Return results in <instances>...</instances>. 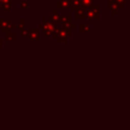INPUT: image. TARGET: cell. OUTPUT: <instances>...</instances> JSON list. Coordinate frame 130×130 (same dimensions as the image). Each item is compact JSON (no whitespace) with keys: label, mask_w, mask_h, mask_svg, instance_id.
<instances>
[{"label":"cell","mask_w":130,"mask_h":130,"mask_svg":"<svg viewBox=\"0 0 130 130\" xmlns=\"http://www.w3.org/2000/svg\"><path fill=\"white\" fill-rule=\"evenodd\" d=\"M1 42H2V41H1V39H0V47H1Z\"/></svg>","instance_id":"d6986e66"},{"label":"cell","mask_w":130,"mask_h":130,"mask_svg":"<svg viewBox=\"0 0 130 130\" xmlns=\"http://www.w3.org/2000/svg\"><path fill=\"white\" fill-rule=\"evenodd\" d=\"M29 6V2L28 1H22L20 3V9H27Z\"/></svg>","instance_id":"7c38bea8"},{"label":"cell","mask_w":130,"mask_h":130,"mask_svg":"<svg viewBox=\"0 0 130 130\" xmlns=\"http://www.w3.org/2000/svg\"><path fill=\"white\" fill-rule=\"evenodd\" d=\"M118 4H120V5H123L124 3H126V0H115Z\"/></svg>","instance_id":"ac0fdd59"},{"label":"cell","mask_w":130,"mask_h":130,"mask_svg":"<svg viewBox=\"0 0 130 130\" xmlns=\"http://www.w3.org/2000/svg\"><path fill=\"white\" fill-rule=\"evenodd\" d=\"M7 35H6V40H7V42H12V43H14L15 42V34L14 32H11L10 30L8 31V32H6Z\"/></svg>","instance_id":"30bf717a"},{"label":"cell","mask_w":130,"mask_h":130,"mask_svg":"<svg viewBox=\"0 0 130 130\" xmlns=\"http://www.w3.org/2000/svg\"><path fill=\"white\" fill-rule=\"evenodd\" d=\"M86 17H87V18H89V19L99 18V13H96V12H94V11H92V10L88 9V10L86 11Z\"/></svg>","instance_id":"ba28073f"},{"label":"cell","mask_w":130,"mask_h":130,"mask_svg":"<svg viewBox=\"0 0 130 130\" xmlns=\"http://www.w3.org/2000/svg\"><path fill=\"white\" fill-rule=\"evenodd\" d=\"M57 7L58 9H69L70 8V2L69 0H60L57 3Z\"/></svg>","instance_id":"277c9868"},{"label":"cell","mask_w":130,"mask_h":130,"mask_svg":"<svg viewBox=\"0 0 130 130\" xmlns=\"http://www.w3.org/2000/svg\"><path fill=\"white\" fill-rule=\"evenodd\" d=\"M57 40L58 42H66V38H63V37H58Z\"/></svg>","instance_id":"e0dca14e"},{"label":"cell","mask_w":130,"mask_h":130,"mask_svg":"<svg viewBox=\"0 0 130 130\" xmlns=\"http://www.w3.org/2000/svg\"><path fill=\"white\" fill-rule=\"evenodd\" d=\"M70 20H71V15L70 14H64L61 17V21L64 23V25L69 24L70 23Z\"/></svg>","instance_id":"9c48e42d"},{"label":"cell","mask_w":130,"mask_h":130,"mask_svg":"<svg viewBox=\"0 0 130 130\" xmlns=\"http://www.w3.org/2000/svg\"><path fill=\"white\" fill-rule=\"evenodd\" d=\"M75 17L77 18V19H83V18H85L86 17V12H85V9L83 8V7H78V8H76V12H75Z\"/></svg>","instance_id":"3957f363"},{"label":"cell","mask_w":130,"mask_h":130,"mask_svg":"<svg viewBox=\"0 0 130 130\" xmlns=\"http://www.w3.org/2000/svg\"><path fill=\"white\" fill-rule=\"evenodd\" d=\"M21 36H22V37H28V29H27V30H22Z\"/></svg>","instance_id":"2e32d148"},{"label":"cell","mask_w":130,"mask_h":130,"mask_svg":"<svg viewBox=\"0 0 130 130\" xmlns=\"http://www.w3.org/2000/svg\"><path fill=\"white\" fill-rule=\"evenodd\" d=\"M38 35H39V29H37V28H29L28 29V37L27 38H29V40L32 41V42L39 41Z\"/></svg>","instance_id":"6da1fadb"},{"label":"cell","mask_w":130,"mask_h":130,"mask_svg":"<svg viewBox=\"0 0 130 130\" xmlns=\"http://www.w3.org/2000/svg\"><path fill=\"white\" fill-rule=\"evenodd\" d=\"M88 7H89L90 10H92V11L99 13V6H98V5H93V4H91V5H89Z\"/></svg>","instance_id":"5bb4252c"},{"label":"cell","mask_w":130,"mask_h":130,"mask_svg":"<svg viewBox=\"0 0 130 130\" xmlns=\"http://www.w3.org/2000/svg\"><path fill=\"white\" fill-rule=\"evenodd\" d=\"M59 35H60L61 37H63V38H68V37H70V36H71V34H70V28L67 27V26H64L63 28H60V29H59Z\"/></svg>","instance_id":"5b68a950"},{"label":"cell","mask_w":130,"mask_h":130,"mask_svg":"<svg viewBox=\"0 0 130 130\" xmlns=\"http://www.w3.org/2000/svg\"><path fill=\"white\" fill-rule=\"evenodd\" d=\"M24 19H21L20 21H19V23L16 25V27H18V28H20V29H22L23 28V26H24Z\"/></svg>","instance_id":"9a60e30c"},{"label":"cell","mask_w":130,"mask_h":130,"mask_svg":"<svg viewBox=\"0 0 130 130\" xmlns=\"http://www.w3.org/2000/svg\"><path fill=\"white\" fill-rule=\"evenodd\" d=\"M109 7H110V10H111L114 14H116L117 11H118L119 9H121V5L118 4L115 0H109Z\"/></svg>","instance_id":"7a4b0ae2"},{"label":"cell","mask_w":130,"mask_h":130,"mask_svg":"<svg viewBox=\"0 0 130 130\" xmlns=\"http://www.w3.org/2000/svg\"><path fill=\"white\" fill-rule=\"evenodd\" d=\"M49 19H52L54 22H60L61 21V16L57 13V10H53V13L49 15Z\"/></svg>","instance_id":"8992f818"},{"label":"cell","mask_w":130,"mask_h":130,"mask_svg":"<svg viewBox=\"0 0 130 130\" xmlns=\"http://www.w3.org/2000/svg\"><path fill=\"white\" fill-rule=\"evenodd\" d=\"M93 2V0H81V4L85 7H88L89 5H91Z\"/></svg>","instance_id":"4fadbf2b"},{"label":"cell","mask_w":130,"mask_h":130,"mask_svg":"<svg viewBox=\"0 0 130 130\" xmlns=\"http://www.w3.org/2000/svg\"><path fill=\"white\" fill-rule=\"evenodd\" d=\"M69 2L71 9H76L81 5V0H69Z\"/></svg>","instance_id":"52a82bcc"},{"label":"cell","mask_w":130,"mask_h":130,"mask_svg":"<svg viewBox=\"0 0 130 130\" xmlns=\"http://www.w3.org/2000/svg\"><path fill=\"white\" fill-rule=\"evenodd\" d=\"M80 31L81 32H89V25L85 24V23H81L80 24Z\"/></svg>","instance_id":"8fae6325"}]
</instances>
